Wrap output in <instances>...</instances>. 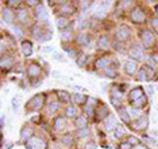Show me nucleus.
I'll return each mask as SVG.
<instances>
[{
	"label": "nucleus",
	"instance_id": "f257e3e1",
	"mask_svg": "<svg viewBox=\"0 0 158 149\" xmlns=\"http://www.w3.org/2000/svg\"><path fill=\"white\" fill-rule=\"evenodd\" d=\"M44 103H45V95H44V94H37V95H34L31 100L25 104V112L29 113V112L41 110Z\"/></svg>",
	"mask_w": 158,
	"mask_h": 149
},
{
	"label": "nucleus",
	"instance_id": "f03ea898",
	"mask_svg": "<svg viewBox=\"0 0 158 149\" xmlns=\"http://www.w3.org/2000/svg\"><path fill=\"white\" fill-rule=\"evenodd\" d=\"M25 147H27V149H46L48 144L44 141L42 138H40L37 136H33L25 143Z\"/></svg>",
	"mask_w": 158,
	"mask_h": 149
},
{
	"label": "nucleus",
	"instance_id": "7ed1b4c3",
	"mask_svg": "<svg viewBox=\"0 0 158 149\" xmlns=\"http://www.w3.org/2000/svg\"><path fill=\"white\" fill-rule=\"evenodd\" d=\"M131 20L135 24H142V23L145 21V13H144V11H142L141 8L136 7L131 12Z\"/></svg>",
	"mask_w": 158,
	"mask_h": 149
},
{
	"label": "nucleus",
	"instance_id": "20e7f679",
	"mask_svg": "<svg viewBox=\"0 0 158 149\" xmlns=\"http://www.w3.org/2000/svg\"><path fill=\"white\" fill-rule=\"evenodd\" d=\"M141 40H142V44L146 46V48H150L153 44H154V34H153L152 31L146 29L141 33Z\"/></svg>",
	"mask_w": 158,
	"mask_h": 149
},
{
	"label": "nucleus",
	"instance_id": "39448f33",
	"mask_svg": "<svg viewBox=\"0 0 158 149\" xmlns=\"http://www.w3.org/2000/svg\"><path fill=\"white\" fill-rule=\"evenodd\" d=\"M131 37V31H129V28H127V27H121V28H118L117 31H116V38L118 40V41H127L128 38Z\"/></svg>",
	"mask_w": 158,
	"mask_h": 149
},
{
	"label": "nucleus",
	"instance_id": "423d86ee",
	"mask_svg": "<svg viewBox=\"0 0 158 149\" xmlns=\"http://www.w3.org/2000/svg\"><path fill=\"white\" fill-rule=\"evenodd\" d=\"M129 56L132 58L137 59V61H140V59L144 58V50H142V48L140 45H133L129 50Z\"/></svg>",
	"mask_w": 158,
	"mask_h": 149
},
{
	"label": "nucleus",
	"instance_id": "0eeeda50",
	"mask_svg": "<svg viewBox=\"0 0 158 149\" xmlns=\"http://www.w3.org/2000/svg\"><path fill=\"white\" fill-rule=\"evenodd\" d=\"M148 124H149V121H148V117H145V116H140L136 121H133V123H132V127L135 128L136 131H141V130H145V128L148 127Z\"/></svg>",
	"mask_w": 158,
	"mask_h": 149
},
{
	"label": "nucleus",
	"instance_id": "6e6552de",
	"mask_svg": "<svg viewBox=\"0 0 158 149\" xmlns=\"http://www.w3.org/2000/svg\"><path fill=\"white\" fill-rule=\"evenodd\" d=\"M144 95H145L144 90H142L141 87H136L129 92V100H131V103H135L138 100V99H141Z\"/></svg>",
	"mask_w": 158,
	"mask_h": 149
},
{
	"label": "nucleus",
	"instance_id": "1a4fd4ad",
	"mask_svg": "<svg viewBox=\"0 0 158 149\" xmlns=\"http://www.w3.org/2000/svg\"><path fill=\"white\" fill-rule=\"evenodd\" d=\"M36 17L37 20H41V21H46L48 20V12L42 4H38L36 8Z\"/></svg>",
	"mask_w": 158,
	"mask_h": 149
},
{
	"label": "nucleus",
	"instance_id": "9d476101",
	"mask_svg": "<svg viewBox=\"0 0 158 149\" xmlns=\"http://www.w3.org/2000/svg\"><path fill=\"white\" fill-rule=\"evenodd\" d=\"M40 73H41V67L37 63H31L28 66V75L31 78H37L40 75Z\"/></svg>",
	"mask_w": 158,
	"mask_h": 149
},
{
	"label": "nucleus",
	"instance_id": "9b49d317",
	"mask_svg": "<svg viewBox=\"0 0 158 149\" xmlns=\"http://www.w3.org/2000/svg\"><path fill=\"white\" fill-rule=\"evenodd\" d=\"M104 126H106V130L107 131H115L116 128H117V123H116V119L113 115H110L107 117V120L104 123Z\"/></svg>",
	"mask_w": 158,
	"mask_h": 149
},
{
	"label": "nucleus",
	"instance_id": "f8f14e48",
	"mask_svg": "<svg viewBox=\"0 0 158 149\" xmlns=\"http://www.w3.org/2000/svg\"><path fill=\"white\" fill-rule=\"evenodd\" d=\"M21 52H23V54L25 57H29L31 54L33 53V46H32V44L29 42V41H24L23 44H21Z\"/></svg>",
	"mask_w": 158,
	"mask_h": 149
},
{
	"label": "nucleus",
	"instance_id": "ddd939ff",
	"mask_svg": "<svg viewBox=\"0 0 158 149\" xmlns=\"http://www.w3.org/2000/svg\"><path fill=\"white\" fill-rule=\"evenodd\" d=\"M66 119H63V117H57L56 119V121H54V130H56L57 132L59 131H63L66 128Z\"/></svg>",
	"mask_w": 158,
	"mask_h": 149
},
{
	"label": "nucleus",
	"instance_id": "4468645a",
	"mask_svg": "<svg viewBox=\"0 0 158 149\" xmlns=\"http://www.w3.org/2000/svg\"><path fill=\"white\" fill-rule=\"evenodd\" d=\"M110 62H111V59L108 57H102L95 62V67L96 69H107V66H110Z\"/></svg>",
	"mask_w": 158,
	"mask_h": 149
},
{
	"label": "nucleus",
	"instance_id": "2eb2a0df",
	"mask_svg": "<svg viewBox=\"0 0 158 149\" xmlns=\"http://www.w3.org/2000/svg\"><path fill=\"white\" fill-rule=\"evenodd\" d=\"M137 70V63L135 61H128L125 63V73L128 75H133Z\"/></svg>",
	"mask_w": 158,
	"mask_h": 149
},
{
	"label": "nucleus",
	"instance_id": "dca6fc26",
	"mask_svg": "<svg viewBox=\"0 0 158 149\" xmlns=\"http://www.w3.org/2000/svg\"><path fill=\"white\" fill-rule=\"evenodd\" d=\"M91 42V38L87 33H81L78 36V44L79 45H83V46H88Z\"/></svg>",
	"mask_w": 158,
	"mask_h": 149
},
{
	"label": "nucleus",
	"instance_id": "f3484780",
	"mask_svg": "<svg viewBox=\"0 0 158 149\" xmlns=\"http://www.w3.org/2000/svg\"><path fill=\"white\" fill-rule=\"evenodd\" d=\"M74 7L73 6H70L69 3H66V2H62V4H61V7H59V12L61 13H65V15H71V13H74Z\"/></svg>",
	"mask_w": 158,
	"mask_h": 149
},
{
	"label": "nucleus",
	"instance_id": "a211bd4d",
	"mask_svg": "<svg viewBox=\"0 0 158 149\" xmlns=\"http://www.w3.org/2000/svg\"><path fill=\"white\" fill-rule=\"evenodd\" d=\"M56 24H57V28L58 29H65L69 25V19L65 16H58L56 20Z\"/></svg>",
	"mask_w": 158,
	"mask_h": 149
},
{
	"label": "nucleus",
	"instance_id": "6ab92c4d",
	"mask_svg": "<svg viewBox=\"0 0 158 149\" xmlns=\"http://www.w3.org/2000/svg\"><path fill=\"white\" fill-rule=\"evenodd\" d=\"M20 136H21V140H23V141L27 143L29 138L33 137V136H32V130H31L29 127H24L23 130H21V133H20Z\"/></svg>",
	"mask_w": 158,
	"mask_h": 149
},
{
	"label": "nucleus",
	"instance_id": "aec40b11",
	"mask_svg": "<svg viewBox=\"0 0 158 149\" xmlns=\"http://www.w3.org/2000/svg\"><path fill=\"white\" fill-rule=\"evenodd\" d=\"M2 13H3V20H4V21H6L7 24H12V21H13V13L9 11L8 8H4L2 11Z\"/></svg>",
	"mask_w": 158,
	"mask_h": 149
},
{
	"label": "nucleus",
	"instance_id": "412c9836",
	"mask_svg": "<svg viewBox=\"0 0 158 149\" xmlns=\"http://www.w3.org/2000/svg\"><path fill=\"white\" fill-rule=\"evenodd\" d=\"M118 115H120V117H121V120L124 121V123H129L131 121V115H129V112H128L125 108H120L118 110Z\"/></svg>",
	"mask_w": 158,
	"mask_h": 149
},
{
	"label": "nucleus",
	"instance_id": "4be33fe9",
	"mask_svg": "<svg viewBox=\"0 0 158 149\" xmlns=\"http://www.w3.org/2000/svg\"><path fill=\"white\" fill-rule=\"evenodd\" d=\"M108 113H110V111H108V108L106 106H102V108H99L98 112H96V117L98 120H102V119H104L106 116H108Z\"/></svg>",
	"mask_w": 158,
	"mask_h": 149
},
{
	"label": "nucleus",
	"instance_id": "5701e85b",
	"mask_svg": "<svg viewBox=\"0 0 158 149\" xmlns=\"http://www.w3.org/2000/svg\"><path fill=\"white\" fill-rule=\"evenodd\" d=\"M16 16L17 19L20 20V21H27V19H28V12H27V9H24V8H19L17 9V12H16Z\"/></svg>",
	"mask_w": 158,
	"mask_h": 149
},
{
	"label": "nucleus",
	"instance_id": "b1692460",
	"mask_svg": "<svg viewBox=\"0 0 158 149\" xmlns=\"http://www.w3.org/2000/svg\"><path fill=\"white\" fill-rule=\"evenodd\" d=\"M73 100H74V103H77V104H83V103L87 102V96L82 95V94H74Z\"/></svg>",
	"mask_w": 158,
	"mask_h": 149
},
{
	"label": "nucleus",
	"instance_id": "393cba45",
	"mask_svg": "<svg viewBox=\"0 0 158 149\" xmlns=\"http://www.w3.org/2000/svg\"><path fill=\"white\" fill-rule=\"evenodd\" d=\"M32 33H33V37H34V38H37L38 41L42 38V37H41L42 34H46V33H44V32H42V29H41V27H40V25H34Z\"/></svg>",
	"mask_w": 158,
	"mask_h": 149
},
{
	"label": "nucleus",
	"instance_id": "a878e982",
	"mask_svg": "<svg viewBox=\"0 0 158 149\" xmlns=\"http://www.w3.org/2000/svg\"><path fill=\"white\" fill-rule=\"evenodd\" d=\"M57 96L59 98V100L63 102V103L69 102V99H70V95H69V92H66V91H62V90L57 91Z\"/></svg>",
	"mask_w": 158,
	"mask_h": 149
},
{
	"label": "nucleus",
	"instance_id": "bb28decb",
	"mask_svg": "<svg viewBox=\"0 0 158 149\" xmlns=\"http://www.w3.org/2000/svg\"><path fill=\"white\" fill-rule=\"evenodd\" d=\"M75 124L79 130H82V128H86L87 127V119H85L83 116H79L77 120H75Z\"/></svg>",
	"mask_w": 158,
	"mask_h": 149
},
{
	"label": "nucleus",
	"instance_id": "cd10ccee",
	"mask_svg": "<svg viewBox=\"0 0 158 149\" xmlns=\"http://www.w3.org/2000/svg\"><path fill=\"white\" fill-rule=\"evenodd\" d=\"M99 46L102 49H108L110 48V42H108V38L106 36H102L99 38Z\"/></svg>",
	"mask_w": 158,
	"mask_h": 149
},
{
	"label": "nucleus",
	"instance_id": "c85d7f7f",
	"mask_svg": "<svg viewBox=\"0 0 158 149\" xmlns=\"http://www.w3.org/2000/svg\"><path fill=\"white\" fill-rule=\"evenodd\" d=\"M48 108H49V113H54L56 111L59 110V103L58 102H50L49 103V106H48Z\"/></svg>",
	"mask_w": 158,
	"mask_h": 149
},
{
	"label": "nucleus",
	"instance_id": "c756f323",
	"mask_svg": "<svg viewBox=\"0 0 158 149\" xmlns=\"http://www.w3.org/2000/svg\"><path fill=\"white\" fill-rule=\"evenodd\" d=\"M75 115H77V108L74 106H69L66 108V116L67 117H74Z\"/></svg>",
	"mask_w": 158,
	"mask_h": 149
},
{
	"label": "nucleus",
	"instance_id": "7c9ffc66",
	"mask_svg": "<svg viewBox=\"0 0 158 149\" xmlns=\"http://www.w3.org/2000/svg\"><path fill=\"white\" fill-rule=\"evenodd\" d=\"M148 79V74H146V70L145 69H141L140 71H138V75H137V81L140 82H144Z\"/></svg>",
	"mask_w": 158,
	"mask_h": 149
},
{
	"label": "nucleus",
	"instance_id": "2f4dec72",
	"mask_svg": "<svg viewBox=\"0 0 158 149\" xmlns=\"http://www.w3.org/2000/svg\"><path fill=\"white\" fill-rule=\"evenodd\" d=\"M146 100H148V99H146V96L144 95V96H142L141 99H138V100H137V102H135V103H132V104H133V106H135L136 108H141L142 106H145V104H146Z\"/></svg>",
	"mask_w": 158,
	"mask_h": 149
},
{
	"label": "nucleus",
	"instance_id": "473e14b6",
	"mask_svg": "<svg viewBox=\"0 0 158 149\" xmlns=\"http://www.w3.org/2000/svg\"><path fill=\"white\" fill-rule=\"evenodd\" d=\"M106 75L108 78H116L117 77V71L113 67H107L106 69Z\"/></svg>",
	"mask_w": 158,
	"mask_h": 149
},
{
	"label": "nucleus",
	"instance_id": "72a5a7b5",
	"mask_svg": "<svg viewBox=\"0 0 158 149\" xmlns=\"http://www.w3.org/2000/svg\"><path fill=\"white\" fill-rule=\"evenodd\" d=\"M87 59H88V56H87V54H82V56H79V58L77 59L78 66H85V63H86Z\"/></svg>",
	"mask_w": 158,
	"mask_h": 149
},
{
	"label": "nucleus",
	"instance_id": "f704fd0d",
	"mask_svg": "<svg viewBox=\"0 0 158 149\" xmlns=\"http://www.w3.org/2000/svg\"><path fill=\"white\" fill-rule=\"evenodd\" d=\"M12 65V59H9V58H2V69H9Z\"/></svg>",
	"mask_w": 158,
	"mask_h": 149
},
{
	"label": "nucleus",
	"instance_id": "c9c22d12",
	"mask_svg": "<svg viewBox=\"0 0 158 149\" xmlns=\"http://www.w3.org/2000/svg\"><path fill=\"white\" fill-rule=\"evenodd\" d=\"M90 135V130L86 127V128H82V130H78V136L79 137H86Z\"/></svg>",
	"mask_w": 158,
	"mask_h": 149
},
{
	"label": "nucleus",
	"instance_id": "e433bc0d",
	"mask_svg": "<svg viewBox=\"0 0 158 149\" xmlns=\"http://www.w3.org/2000/svg\"><path fill=\"white\" fill-rule=\"evenodd\" d=\"M62 143L65 144V145H71V144H73V137H71L70 135L63 136V137H62Z\"/></svg>",
	"mask_w": 158,
	"mask_h": 149
},
{
	"label": "nucleus",
	"instance_id": "4c0bfd02",
	"mask_svg": "<svg viewBox=\"0 0 158 149\" xmlns=\"http://www.w3.org/2000/svg\"><path fill=\"white\" fill-rule=\"evenodd\" d=\"M115 136L117 138H120V137L124 136V128H123V127H117L115 130Z\"/></svg>",
	"mask_w": 158,
	"mask_h": 149
},
{
	"label": "nucleus",
	"instance_id": "58836bf2",
	"mask_svg": "<svg viewBox=\"0 0 158 149\" xmlns=\"http://www.w3.org/2000/svg\"><path fill=\"white\" fill-rule=\"evenodd\" d=\"M86 113L90 117H92L94 115H95V113H94V107L92 106H88V107H86Z\"/></svg>",
	"mask_w": 158,
	"mask_h": 149
},
{
	"label": "nucleus",
	"instance_id": "ea45409f",
	"mask_svg": "<svg viewBox=\"0 0 158 149\" xmlns=\"http://www.w3.org/2000/svg\"><path fill=\"white\" fill-rule=\"evenodd\" d=\"M146 62H148V65H149V66H150L152 69L157 66V63H156V61H154V59H153L152 57H149V58H148V59H146Z\"/></svg>",
	"mask_w": 158,
	"mask_h": 149
},
{
	"label": "nucleus",
	"instance_id": "a19ab883",
	"mask_svg": "<svg viewBox=\"0 0 158 149\" xmlns=\"http://www.w3.org/2000/svg\"><path fill=\"white\" fill-rule=\"evenodd\" d=\"M131 148H132V145L128 141L127 143H121L120 147H118V149H131Z\"/></svg>",
	"mask_w": 158,
	"mask_h": 149
},
{
	"label": "nucleus",
	"instance_id": "79ce46f5",
	"mask_svg": "<svg viewBox=\"0 0 158 149\" xmlns=\"http://www.w3.org/2000/svg\"><path fill=\"white\" fill-rule=\"evenodd\" d=\"M13 32L16 33L17 37H21V36H23V32H21V29H20L19 27H13Z\"/></svg>",
	"mask_w": 158,
	"mask_h": 149
},
{
	"label": "nucleus",
	"instance_id": "37998d69",
	"mask_svg": "<svg viewBox=\"0 0 158 149\" xmlns=\"http://www.w3.org/2000/svg\"><path fill=\"white\" fill-rule=\"evenodd\" d=\"M19 103H20V96H15V99L12 100V104H13V107H15V110L19 106Z\"/></svg>",
	"mask_w": 158,
	"mask_h": 149
},
{
	"label": "nucleus",
	"instance_id": "c03bdc74",
	"mask_svg": "<svg viewBox=\"0 0 158 149\" xmlns=\"http://www.w3.org/2000/svg\"><path fill=\"white\" fill-rule=\"evenodd\" d=\"M71 38V33H70V31L69 32H63L62 33V40H70Z\"/></svg>",
	"mask_w": 158,
	"mask_h": 149
},
{
	"label": "nucleus",
	"instance_id": "a18cd8bd",
	"mask_svg": "<svg viewBox=\"0 0 158 149\" xmlns=\"http://www.w3.org/2000/svg\"><path fill=\"white\" fill-rule=\"evenodd\" d=\"M128 143H129L131 145H137V144H138L137 138H135V137H129V138H128Z\"/></svg>",
	"mask_w": 158,
	"mask_h": 149
},
{
	"label": "nucleus",
	"instance_id": "49530a36",
	"mask_svg": "<svg viewBox=\"0 0 158 149\" xmlns=\"http://www.w3.org/2000/svg\"><path fill=\"white\" fill-rule=\"evenodd\" d=\"M152 24H153V27L156 28V31H157V33H158V17L153 19V20H152Z\"/></svg>",
	"mask_w": 158,
	"mask_h": 149
},
{
	"label": "nucleus",
	"instance_id": "de8ad7c7",
	"mask_svg": "<svg viewBox=\"0 0 158 149\" xmlns=\"http://www.w3.org/2000/svg\"><path fill=\"white\" fill-rule=\"evenodd\" d=\"M66 52L69 54V57H75V52H74L73 49H66Z\"/></svg>",
	"mask_w": 158,
	"mask_h": 149
},
{
	"label": "nucleus",
	"instance_id": "09e8293b",
	"mask_svg": "<svg viewBox=\"0 0 158 149\" xmlns=\"http://www.w3.org/2000/svg\"><path fill=\"white\" fill-rule=\"evenodd\" d=\"M87 21H86V20H83V21H81V24H78V27H79V29H83V28H85L86 25H87V24H86Z\"/></svg>",
	"mask_w": 158,
	"mask_h": 149
},
{
	"label": "nucleus",
	"instance_id": "8fccbe9b",
	"mask_svg": "<svg viewBox=\"0 0 158 149\" xmlns=\"http://www.w3.org/2000/svg\"><path fill=\"white\" fill-rule=\"evenodd\" d=\"M95 16L96 17H104V11H103V9H102V11H98Z\"/></svg>",
	"mask_w": 158,
	"mask_h": 149
},
{
	"label": "nucleus",
	"instance_id": "3c124183",
	"mask_svg": "<svg viewBox=\"0 0 158 149\" xmlns=\"http://www.w3.org/2000/svg\"><path fill=\"white\" fill-rule=\"evenodd\" d=\"M86 149H96V145L94 143H91V144H87L86 145Z\"/></svg>",
	"mask_w": 158,
	"mask_h": 149
},
{
	"label": "nucleus",
	"instance_id": "603ef678",
	"mask_svg": "<svg viewBox=\"0 0 158 149\" xmlns=\"http://www.w3.org/2000/svg\"><path fill=\"white\" fill-rule=\"evenodd\" d=\"M146 88H148V92H149V95H153V94H154V88H153L152 86H148Z\"/></svg>",
	"mask_w": 158,
	"mask_h": 149
},
{
	"label": "nucleus",
	"instance_id": "864d4df0",
	"mask_svg": "<svg viewBox=\"0 0 158 149\" xmlns=\"http://www.w3.org/2000/svg\"><path fill=\"white\" fill-rule=\"evenodd\" d=\"M27 3L29 4V6H32V7H33V6H37V3H38V2H36V0H28Z\"/></svg>",
	"mask_w": 158,
	"mask_h": 149
},
{
	"label": "nucleus",
	"instance_id": "5fc2aeb1",
	"mask_svg": "<svg viewBox=\"0 0 158 149\" xmlns=\"http://www.w3.org/2000/svg\"><path fill=\"white\" fill-rule=\"evenodd\" d=\"M53 58H54V59H59V61H65V59H63V58L61 57V54H54Z\"/></svg>",
	"mask_w": 158,
	"mask_h": 149
},
{
	"label": "nucleus",
	"instance_id": "6e6d98bb",
	"mask_svg": "<svg viewBox=\"0 0 158 149\" xmlns=\"http://www.w3.org/2000/svg\"><path fill=\"white\" fill-rule=\"evenodd\" d=\"M9 6H17V4L20 3V2H15V0H9Z\"/></svg>",
	"mask_w": 158,
	"mask_h": 149
},
{
	"label": "nucleus",
	"instance_id": "4d7b16f0",
	"mask_svg": "<svg viewBox=\"0 0 158 149\" xmlns=\"http://www.w3.org/2000/svg\"><path fill=\"white\" fill-rule=\"evenodd\" d=\"M53 50V48H50V46H45L44 48V52H52Z\"/></svg>",
	"mask_w": 158,
	"mask_h": 149
},
{
	"label": "nucleus",
	"instance_id": "13d9d810",
	"mask_svg": "<svg viewBox=\"0 0 158 149\" xmlns=\"http://www.w3.org/2000/svg\"><path fill=\"white\" fill-rule=\"evenodd\" d=\"M131 113H132V116H137V115H138V113H140V112H138V111H135V110H133V111H132Z\"/></svg>",
	"mask_w": 158,
	"mask_h": 149
},
{
	"label": "nucleus",
	"instance_id": "bf43d9fd",
	"mask_svg": "<svg viewBox=\"0 0 158 149\" xmlns=\"http://www.w3.org/2000/svg\"><path fill=\"white\" fill-rule=\"evenodd\" d=\"M11 147H12V143H8V144H7V147H4L3 149H9Z\"/></svg>",
	"mask_w": 158,
	"mask_h": 149
},
{
	"label": "nucleus",
	"instance_id": "052dcab7",
	"mask_svg": "<svg viewBox=\"0 0 158 149\" xmlns=\"http://www.w3.org/2000/svg\"><path fill=\"white\" fill-rule=\"evenodd\" d=\"M2 127H4V116H2Z\"/></svg>",
	"mask_w": 158,
	"mask_h": 149
},
{
	"label": "nucleus",
	"instance_id": "680f3d73",
	"mask_svg": "<svg viewBox=\"0 0 158 149\" xmlns=\"http://www.w3.org/2000/svg\"><path fill=\"white\" fill-rule=\"evenodd\" d=\"M156 12H157V13H158V6H157V7H156Z\"/></svg>",
	"mask_w": 158,
	"mask_h": 149
},
{
	"label": "nucleus",
	"instance_id": "e2e57ef3",
	"mask_svg": "<svg viewBox=\"0 0 158 149\" xmlns=\"http://www.w3.org/2000/svg\"><path fill=\"white\" fill-rule=\"evenodd\" d=\"M54 149H56V148H54Z\"/></svg>",
	"mask_w": 158,
	"mask_h": 149
}]
</instances>
